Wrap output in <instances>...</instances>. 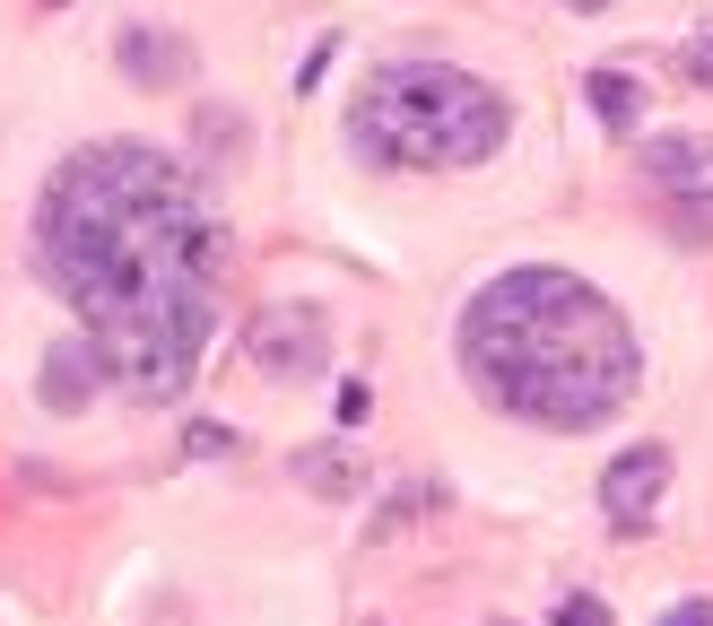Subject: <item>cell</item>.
Here are the masks:
<instances>
[{
	"instance_id": "6da1fadb",
	"label": "cell",
	"mask_w": 713,
	"mask_h": 626,
	"mask_svg": "<svg viewBox=\"0 0 713 626\" xmlns=\"http://www.w3.org/2000/svg\"><path fill=\"white\" fill-rule=\"evenodd\" d=\"M44 278L88 314L105 375L174 400L218 331V227L201 183L139 139L79 148L35 209Z\"/></svg>"
},
{
	"instance_id": "7a4b0ae2",
	"label": "cell",
	"mask_w": 713,
	"mask_h": 626,
	"mask_svg": "<svg viewBox=\"0 0 713 626\" xmlns=\"http://www.w3.org/2000/svg\"><path fill=\"white\" fill-rule=\"evenodd\" d=\"M462 366L496 409H513L531 426H600L644 375L626 314L575 270L487 278L462 314Z\"/></svg>"
},
{
	"instance_id": "3957f363",
	"label": "cell",
	"mask_w": 713,
	"mask_h": 626,
	"mask_svg": "<svg viewBox=\"0 0 713 626\" xmlns=\"http://www.w3.org/2000/svg\"><path fill=\"white\" fill-rule=\"evenodd\" d=\"M496 139H505V96L444 61H392L356 96V148L374 166H478Z\"/></svg>"
},
{
	"instance_id": "277c9868",
	"label": "cell",
	"mask_w": 713,
	"mask_h": 626,
	"mask_svg": "<svg viewBox=\"0 0 713 626\" xmlns=\"http://www.w3.org/2000/svg\"><path fill=\"white\" fill-rule=\"evenodd\" d=\"M670 488V444H635V453H618L609 462V479H600V504H609V522L618 531H644L653 522V504Z\"/></svg>"
},
{
	"instance_id": "5b68a950",
	"label": "cell",
	"mask_w": 713,
	"mask_h": 626,
	"mask_svg": "<svg viewBox=\"0 0 713 626\" xmlns=\"http://www.w3.org/2000/svg\"><path fill=\"white\" fill-rule=\"evenodd\" d=\"M322 314L314 305H279V314H261V331H252V357L270 366L279 383H296V375H322Z\"/></svg>"
},
{
	"instance_id": "8992f818",
	"label": "cell",
	"mask_w": 713,
	"mask_h": 626,
	"mask_svg": "<svg viewBox=\"0 0 713 626\" xmlns=\"http://www.w3.org/2000/svg\"><path fill=\"white\" fill-rule=\"evenodd\" d=\"M644 174L670 192V201H697L713 218V139L697 130H661V139H644Z\"/></svg>"
},
{
	"instance_id": "52a82bcc",
	"label": "cell",
	"mask_w": 713,
	"mask_h": 626,
	"mask_svg": "<svg viewBox=\"0 0 713 626\" xmlns=\"http://www.w3.org/2000/svg\"><path fill=\"white\" fill-rule=\"evenodd\" d=\"M97 366H105L97 340H61V349L44 357V409H88V400H97Z\"/></svg>"
},
{
	"instance_id": "ba28073f",
	"label": "cell",
	"mask_w": 713,
	"mask_h": 626,
	"mask_svg": "<svg viewBox=\"0 0 713 626\" xmlns=\"http://www.w3.org/2000/svg\"><path fill=\"white\" fill-rule=\"evenodd\" d=\"M183 61H192V53H183L174 35H131V44H122V70H131L139 88H174Z\"/></svg>"
},
{
	"instance_id": "9c48e42d",
	"label": "cell",
	"mask_w": 713,
	"mask_h": 626,
	"mask_svg": "<svg viewBox=\"0 0 713 626\" xmlns=\"http://www.w3.org/2000/svg\"><path fill=\"white\" fill-rule=\"evenodd\" d=\"M592 105L609 130H635V114H644V88L635 79H618V70H592Z\"/></svg>"
},
{
	"instance_id": "30bf717a",
	"label": "cell",
	"mask_w": 713,
	"mask_h": 626,
	"mask_svg": "<svg viewBox=\"0 0 713 626\" xmlns=\"http://www.w3.org/2000/svg\"><path fill=\"white\" fill-rule=\"evenodd\" d=\"M305 479H314L322 497H349V488H356V470H340V462H305Z\"/></svg>"
},
{
	"instance_id": "8fae6325",
	"label": "cell",
	"mask_w": 713,
	"mask_h": 626,
	"mask_svg": "<svg viewBox=\"0 0 713 626\" xmlns=\"http://www.w3.org/2000/svg\"><path fill=\"white\" fill-rule=\"evenodd\" d=\"M557 626H609V610H600V601H566V610H557Z\"/></svg>"
},
{
	"instance_id": "7c38bea8",
	"label": "cell",
	"mask_w": 713,
	"mask_h": 626,
	"mask_svg": "<svg viewBox=\"0 0 713 626\" xmlns=\"http://www.w3.org/2000/svg\"><path fill=\"white\" fill-rule=\"evenodd\" d=\"M661 626H713V601H688V610H670Z\"/></svg>"
},
{
	"instance_id": "4fadbf2b",
	"label": "cell",
	"mask_w": 713,
	"mask_h": 626,
	"mask_svg": "<svg viewBox=\"0 0 713 626\" xmlns=\"http://www.w3.org/2000/svg\"><path fill=\"white\" fill-rule=\"evenodd\" d=\"M566 9H609V0H566Z\"/></svg>"
}]
</instances>
